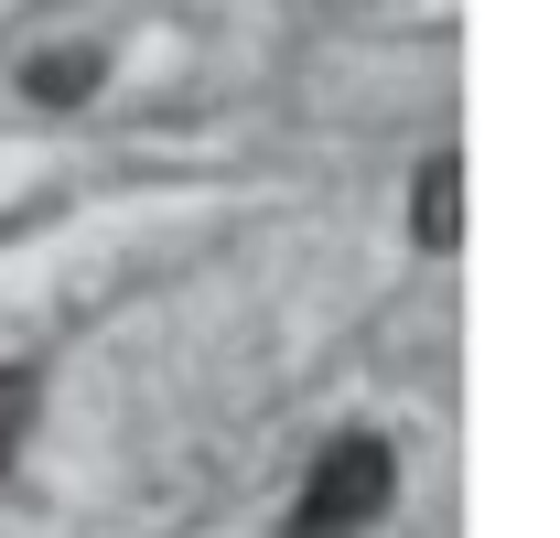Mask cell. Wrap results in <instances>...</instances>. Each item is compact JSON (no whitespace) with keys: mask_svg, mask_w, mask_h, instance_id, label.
<instances>
[{"mask_svg":"<svg viewBox=\"0 0 560 538\" xmlns=\"http://www.w3.org/2000/svg\"><path fill=\"white\" fill-rule=\"evenodd\" d=\"M388 495H399V453H388L377 431H335V442L313 453V473H302L280 538H366L388 517Z\"/></svg>","mask_w":560,"mask_h":538,"instance_id":"1","label":"cell"},{"mask_svg":"<svg viewBox=\"0 0 560 538\" xmlns=\"http://www.w3.org/2000/svg\"><path fill=\"white\" fill-rule=\"evenodd\" d=\"M410 237L420 248H453V237H464V162H453V151H431L410 173Z\"/></svg>","mask_w":560,"mask_h":538,"instance_id":"2","label":"cell"},{"mask_svg":"<svg viewBox=\"0 0 560 538\" xmlns=\"http://www.w3.org/2000/svg\"><path fill=\"white\" fill-rule=\"evenodd\" d=\"M97 86H108V55H86V44L22 66V97H33V108H75V97H97Z\"/></svg>","mask_w":560,"mask_h":538,"instance_id":"3","label":"cell"},{"mask_svg":"<svg viewBox=\"0 0 560 538\" xmlns=\"http://www.w3.org/2000/svg\"><path fill=\"white\" fill-rule=\"evenodd\" d=\"M33 399H44V388H33V366H0V473L22 464V431H33Z\"/></svg>","mask_w":560,"mask_h":538,"instance_id":"4","label":"cell"}]
</instances>
